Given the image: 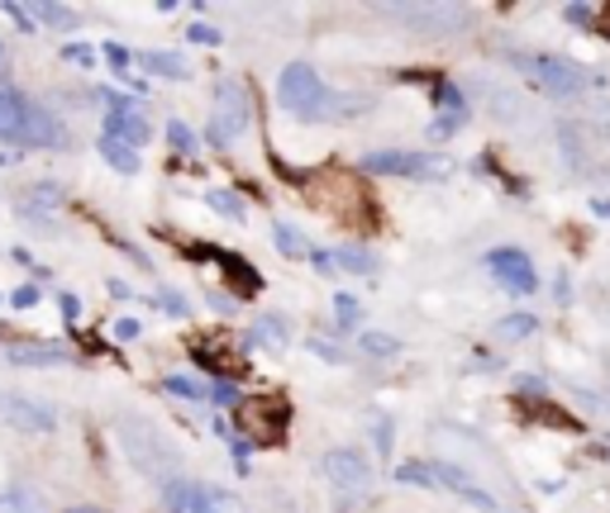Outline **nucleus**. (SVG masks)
Segmentation results:
<instances>
[{"mask_svg":"<svg viewBox=\"0 0 610 513\" xmlns=\"http://www.w3.org/2000/svg\"><path fill=\"white\" fill-rule=\"evenodd\" d=\"M0 424L20 428V432H53L58 428V410L34 394H15V390H0Z\"/></svg>","mask_w":610,"mask_h":513,"instance_id":"nucleus-8","label":"nucleus"},{"mask_svg":"<svg viewBox=\"0 0 610 513\" xmlns=\"http://www.w3.org/2000/svg\"><path fill=\"white\" fill-rule=\"evenodd\" d=\"M253 124V96L239 82L215 86V110H211V143L215 148H234Z\"/></svg>","mask_w":610,"mask_h":513,"instance_id":"nucleus-5","label":"nucleus"},{"mask_svg":"<svg viewBox=\"0 0 610 513\" xmlns=\"http://www.w3.org/2000/svg\"><path fill=\"white\" fill-rule=\"evenodd\" d=\"M358 342H362V347L372 352V357H392V352H396V342L386 338V333H362Z\"/></svg>","mask_w":610,"mask_h":513,"instance_id":"nucleus-22","label":"nucleus"},{"mask_svg":"<svg viewBox=\"0 0 610 513\" xmlns=\"http://www.w3.org/2000/svg\"><path fill=\"white\" fill-rule=\"evenodd\" d=\"M334 267H344V271H358V276H368V271H378V261H372L368 253H358V247H344V253H334Z\"/></svg>","mask_w":610,"mask_h":513,"instance_id":"nucleus-18","label":"nucleus"},{"mask_svg":"<svg viewBox=\"0 0 610 513\" xmlns=\"http://www.w3.org/2000/svg\"><path fill=\"white\" fill-rule=\"evenodd\" d=\"M158 305H163L167 314H187V305H181V295H172V291H167V295H158Z\"/></svg>","mask_w":610,"mask_h":513,"instance_id":"nucleus-28","label":"nucleus"},{"mask_svg":"<svg viewBox=\"0 0 610 513\" xmlns=\"http://www.w3.org/2000/svg\"><path fill=\"white\" fill-rule=\"evenodd\" d=\"M106 134H110V138H124L129 148H144L153 129H148V120L134 110V105H115V110L106 114Z\"/></svg>","mask_w":610,"mask_h":513,"instance_id":"nucleus-11","label":"nucleus"},{"mask_svg":"<svg viewBox=\"0 0 610 513\" xmlns=\"http://www.w3.org/2000/svg\"><path fill=\"white\" fill-rule=\"evenodd\" d=\"M0 68H5V44H0Z\"/></svg>","mask_w":610,"mask_h":513,"instance_id":"nucleus-34","label":"nucleus"},{"mask_svg":"<svg viewBox=\"0 0 610 513\" xmlns=\"http://www.w3.org/2000/svg\"><path fill=\"white\" fill-rule=\"evenodd\" d=\"M191 513H249V509H243V499L229 494V490H201Z\"/></svg>","mask_w":610,"mask_h":513,"instance_id":"nucleus-14","label":"nucleus"},{"mask_svg":"<svg viewBox=\"0 0 610 513\" xmlns=\"http://www.w3.org/2000/svg\"><path fill=\"white\" fill-rule=\"evenodd\" d=\"M334 319H339V328H358V300L334 295Z\"/></svg>","mask_w":610,"mask_h":513,"instance_id":"nucleus-20","label":"nucleus"},{"mask_svg":"<svg viewBox=\"0 0 610 513\" xmlns=\"http://www.w3.org/2000/svg\"><path fill=\"white\" fill-rule=\"evenodd\" d=\"M258 333H263L267 342H287V338H282V333H287V328H282L277 319H263V323H258Z\"/></svg>","mask_w":610,"mask_h":513,"instance_id":"nucleus-27","label":"nucleus"},{"mask_svg":"<svg viewBox=\"0 0 610 513\" xmlns=\"http://www.w3.org/2000/svg\"><path fill=\"white\" fill-rule=\"evenodd\" d=\"M396 480L424 485V490H448V494L467 499V504H477L482 513L497 509V499H491V494L482 490V485L467 476L463 466H453V462H406V466H396Z\"/></svg>","mask_w":610,"mask_h":513,"instance_id":"nucleus-3","label":"nucleus"},{"mask_svg":"<svg viewBox=\"0 0 610 513\" xmlns=\"http://www.w3.org/2000/svg\"><path fill=\"white\" fill-rule=\"evenodd\" d=\"M68 513H106V509H91V504H76V509H68Z\"/></svg>","mask_w":610,"mask_h":513,"instance_id":"nucleus-33","label":"nucleus"},{"mask_svg":"<svg viewBox=\"0 0 610 513\" xmlns=\"http://www.w3.org/2000/svg\"><path fill=\"white\" fill-rule=\"evenodd\" d=\"M272 239H277V247H282V253H306L301 233H296V229H287V223H277V233H272Z\"/></svg>","mask_w":610,"mask_h":513,"instance_id":"nucleus-23","label":"nucleus"},{"mask_svg":"<svg viewBox=\"0 0 610 513\" xmlns=\"http://www.w3.org/2000/svg\"><path fill=\"white\" fill-rule=\"evenodd\" d=\"M448 157L444 152H368L362 157V171L372 176H415V181H434L448 176Z\"/></svg>","mask_w":610,"mask_h":513,"instance_id":"nucleus-6","label":"nucleus"},{"mask_svg":"<svg viewBox=\"0 0 610 513\" xmlns=\"http://www.w3.org/2000/svg\"><path fill=\"white\" fill-rule=\"evenodd\" d=\"M106 58L115 62V68H129V52L124 48H106Z\"/></svg>","mask_w":610,"mask_h":513,"instance_id":"nucleus-31","label":"nucleus"},{"mask_svg":"<svg viewBox=\"0 0 610 513\" xmlns=\"http://www.w3.org/2000/svg\"><path fill=\"white\" fill-rule=\"evenodd\" d=\"M392 15L415 24L420 34H458L467 24L463 5H392Z\"/></svg>","mask_w":610,"mask_h":513,"instance_id":"nucleus-10","label":"nucleus"},{"mask_svg":"<svg viewBox=\"0 0 610 513\" xmlns=\"http://www.w3.org/2000/svg\"><path fill=\"white\" fill-rule=\"evenodd\" d=\"M487 271L515 295H535V285H539L535 261H529V253H521V247H497V253H487Z\"/></svg>","mask_w":610,"mask_h":513,"instance_id":"nucleus-9","label":"nucleus"},{"mask_svg":"<svg viewBox=\"0 0 610 513\" xmlns=\"http://www.w3.org/2000/svg\"><path fill=\"white\" fill-rule=\"evenodd\" d=\"M115 333H120V338H139V323H134V319H124L120 328H115Z\"/></svg>","mask_w":610,"mask_h":513,"instance_id":"nucleus-32","label":"nucleus"},{"mask_svg":"<svg viewBox=\"0 0 610 513\" xmlns=\"http://www.w3.org/2000/svg\"><path fill=\"white\" fill-rule=\"evenodd\" d=\"M167 390H177V394H205V386H196V380H181V376H167Z\"/></svg>","mask_w":610,"mask_h":513,"instance_id":"nucleus-25","label":"nucleus"},{"mask_svg":"<svg viewBox=\"0 0 610 513\" xmlns=\"http://www.w3.org/2000/svg\"><path fill=\"white\" fill-rule=\"evenodd\" d=\"M277 100H282V110L291 114V120H306V124H315V120H334V114H344L339 100L330 86H324V76L310 68V62H291L287 72L277 76Z\"/></svg>","mask_w":610,"mask_h":513,"instance_id":"nucleus-2","label":"nucleus"},{"mask_svg":"<svg viewBox=\"0 0 610 513\" xmlns=\"http://www.w3.org/2000/svg\"><path fill=\"white\" fill-rule=\"evenodd\" d=\"M215 209H225V215H239V200H229V195H211Z\"/></svg>","mask_w":610,"mask_h":513,"instance_id":"nucleus-30","label":"nucleus"},{"mask_svg":"<svg viewBox=\"0 0 610 513\" xmlns=\"http://www.w3.org/2000/svg\"><path fill=\"white\" fill-rule=\"evenodd\" d=\"M167 138H172V148H177V152H196V134H191V129L181 124V120H177V124H167Z\"/></svg>","mask_w":610,"mask_h":513,"instance_id":"nucleus-21","label":"nucleus"},{"mask_svg":"<svg viewBox=\"0 0 610 513\" xmlns=\"http://www.w3.org/2000/svg\"><path fill=\"white\" fill-rule=\"evenodd\" d=\"M38 20H48V24H68L72 15L62 5H38Z\"/></svg>","mask_w":610,"mask_h":513,"instance_id":"nucleus-26","label":"nucleus"},{"mask_svg":"<svg viewBox=\"0 0 610 513\" xmlns=\"http://www.w3.org/2000/svg\"><path fill=\"white\" fill-rule=\"evenodd\" d=\"M196 485H191V480H167L163 485V504L167 509H172V513H181V509H191V504H196Z\"/></svg>","mask_w":610,"mask_h":513,"instance_id":"nucleus-16","label":"nucleus"},{"mask_svg":"<svg viewBox=\"0 0 610 513\" xmlns=\"http://www.w3.org/2000/svg\"><path fill=\"white\" fill-rule=\"evenodd\" d=\"M515 68H521L525 76H535V82L558 100H573V96H582V90L591 86V76L582 72L573 58H553V52H521Z\"/></svg>","mask_w":610,"mask_h":513,"instance_id":"nucleus-4","label":"nucleus"},{"mask_svg":"<svg viewBox=\"0 0 610 513\" xmlns=\"http://www.w3.org/2000/svg\"><path fill=\"white\" fill-rule=\"evenodd\" d=\"M15 305H20V309L38 305V291H34V285H24V291H15Z\"/></svg>","mask_w":610,"mask_h":513,"instance_id":"nucleus-29","label":"nucleus"},{"mask_svg":"<svg viewBox=\"0 0 610 513\" xmlns=\"http://www.w3.org/2000/svg\"><path fill=\"white\" fill-rule=\"evenodd\" d=\"M0 513H48L44 499H38L34 490H24V485H5L0 490Z\"/></svg>","mask_w":610,"mask_h":513,"instance_id":"nucleus-13","label":"nucleus"},{"mask_svg":"<svg viewBox=\"0 0 610 513\" xmlns=\"http://www.w3.org/2000/svg\"><path fill=\"white\" fill-rule=\"evenodd\" d=\"M0 138L20 148H68V129L53 120V110L34 105L20 90H0Z\"/></svg>","mask_w":610,"mask_h":513,"instance_id":"nucleus-1","label":"nucleus"},{"mask_svg":"<svg viewBox=\"0 0 610 513\" xmlns=\"http://www.w3.org/2000/svg\"><path fill=\"white\" fill-rule=\"evenodd\" d=\"M324 480L334 485L344 499H368L378 476H372V462L354 447H334L330 456H324Z\"/></svg>","mask_w":610,"mask_h":513,"instance_id":"nucleus-7","label":"nucleus"},{"mask_svg":"<svg viewBox=\"0 0 610 513\" xmlns=\"http://www.w3.org/2000/svg\"><path fill=\"white\" fill-rule=\"evenodd\" d=\"M187 38H191V44H219V29H215V24H191Z\"/></svg>","mask_w":610,"mask_h":513,"instance_id":"nucleus-24","label":"nucleus"},{"mask_svg":"<svg viewBox=\"0 0 610 513\" xmlns=\"http://www.w3.org/2000/svg\"><path fill=\"white\" fill-rule=\"evenodd\" d=\"M535 328H539V319H535V314H511V319H501V323H497V333H501V338H515V342H521V338H529V333H535Z\"/></svg>","mask_w":610,"mask_h":513,"instance_id":"nucleus-17","label":"nucleus"},{"mask_svg":"<svg viewBox=\"0 0 610 513\" xmlns=\"http://www.w3.org/2000/svg\"><path fill=\"white\" fill-rule=\"evenodd\" d=\"M10 362H24V366H62L72 362L62 347H10Z\"/></svg>","mask_w":610,"mask_h":513,"instance_id":"nucleus-15","label":"nucleus"},{"mask_svg":"<svg viewBox=\"0 0 610 513\" xmlns=\"http://www.w3.org/2000/svg\"><path fill=\"white\" fill-rule=\"evenodd\" d=\"M100 157L115 167V171H124V176H134L139 171V148H129L124 138H110V134H100Z\"/></svg>","mask_w":610,"mask_h":513,"instance_id":"nucleus-12","label":"nucleus"},{"mask_svg":"<svg viewBox=\"0 0 610 513\" xmlns=\"http://www.w3.org/2000/svg\"><path fill=\"white\" fill-rule=\"evenodd\" d=\"M144 68H153V72H163V76H187V62L181 58H167V52H144Z\"/></svg>","mask_w":610,"mask_h":513,"instance_id":"nucleus-19","label":"nucleus"}]
</instances>
